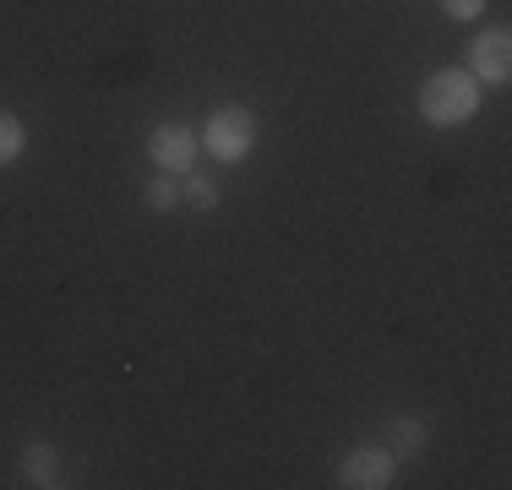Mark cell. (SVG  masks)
Listing matches in <instances>:
<instances>
[{"instance_id": "cell-1", "label": "cell", "mask_w": 512, "mask_h": 490, "mask_svg": "<svg viewBox=\"0 0 512 490\" xmlns=\"http://www.w3.org/2000/svg\"><path fill=\"white\" fill-rule=\"evenodd\" d=\"M480 98H485V88L469 77V71H463V66H442V71H431V77L420 82V120H425V126H436V131L463 126V120H474Z\"/></svg>"}, {"instance_id": "cell-2", "label": "cell", "mask_w": 512, "mask_h": 490, "mask_svg": "<svg viewBox=\"0 0 512 490\" xmlns=\"http://www.w3.org/2000/svg\"><path fill=\"white\" fill-rule=\"evenodd\" d=\"M256 137H262V126H256V115H251L246 104H218L213 115L197 126L202 153H213L224 169L246 164V158L256 153Z\"/></svg>"}, {"instance_id": "cell-3", "label": "cell", "mask_w": 512, "mask_h": 490, "mask_svg": "<svg viewBox=\"0 0 512 490\" xmlns=\"http://www.w3.org/2000/svg\"><path fill=\"white\" fill-rule=\"evenodd\" d=\"M344 490H393L398 485V458L393 447H355L338 458V480Z\"/></svg>"}, {"instance_id": "cell-4", "label": "cell", "mask_w": 512, "mask_h": 490, "mask_svg": "<svg viewBox=\"0 0 512 490\" xmlns=\"http://www.w3.org/2000/svg\"><path fill=\"white\" fill-rule=\"evenodd\" d=\"M197 153H202L197 126L164 120V126H153V131H148V158H153V169H164V175H191Z\"/></svg>"}, {"instance_id": "cell-5", "label": "cell", "mask_w": 512, "mask_h": 490, "mask_svg": "<svg viewBox=\"0 0 512 490\" xmlns=\"http://www.w3.org/2000/svg\"><path fill=\"white\" fill-rule=\"evenodd\" d=\"M469 71L480 88H502V82L512 77V39H507V28H485L480 39L469 44Z\"/></svg>"}, {"instance_id": "cell-6", "label": "cell", "mask_w": 512, "mask_h": 490, "mask_svg": "<svg viewBox=\"0 0 512 490\" xmlns=\"http://www.w3.org/2000/svg\"><path fill=\"white\" fill-rule=\"evenodd\" d=\"M22 485H33V490L60 485V458H55L50 441H28V447H22Z\"/></svg>"}, {"instance_id": "cell-7", "label": "cell", "mask_w": 512, "mask_h": 490, "mask_svg": "<svg viewBox=\"0 0 512 490\" xmlns=\"http://www.w3.org/2000/svg\"><path fill=\"white\" fill-rule=\"evenodd\" d=\"M387 436H393V458H425V447H431V431H425L420 414H398Z\"/></svg>"}, {"instance_id": "cell-8", "label": "cell", "mask_w": 512, "mask_h": 490, "mask_svg": "<svg viewBox=\"0 0 512 490\" xmlns=\"http://www.w3.org/2000/svg\"><path fill=\"white\" fill-rule=\"evenodd\" d=\"M22 147H28V131H22V120L11 115V109H0V169L17 164Z\"/></svg>"}, {"instance_id": "cell-9", "label": "cell", "mask_w": 512, "mask_h": 490, "mask_svg": "<svg viewBox=\"0 0 512 490\" xmlns=\"http://www.w3.org/2000/svg\"><path fill=\"white\" fill-rule=\"evenodd\" d=\"M218 196H224V191H218L207 175H180V202H186V207H197V213H213Z\"/></svg>"}, {"instance_id": "cell-10", "label": "cell", "mask_w": 512, "mask_h": 490, "mask_svg": "<svg viewBox=\"0 0 512 490\" xmlns=\"http://www.w3.org/2000/svg\"><path fill=\"white\" fill-rule=\"evenodd\" d=\"M142 202H148L153 213H169V207L180 202V175H164V169H158L148 180V191H142Z\"/></svg>"}, {"instance_id": "cell-11", "label": "cell", "mask_w": 512, "mask_h": 490, "mask_svg": "<svg viewBox=\"0 0 512 490\" xmlns=\"http://www.w3.org/2000/svg\"><path fill=\"white\" fill-rule=\"evenodd\" d=\"M442 11H447L453 22H480L485 0H442Z\"/></svg>"}]
</instances>
